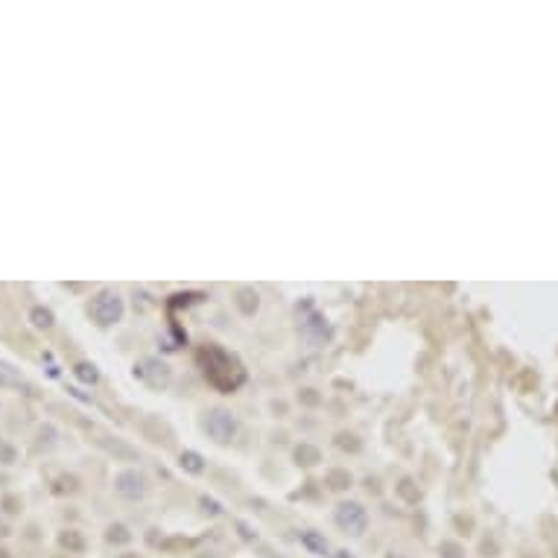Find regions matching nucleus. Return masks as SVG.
<instances>
[{"label":"nucleus","mask_w":558,"mask_h":558,"mask_svg":"<svg viewBox=\"0 0 558 558\" xmlns=\"http://www.w3.org/2000/svg\"><path fill=\"white\" fill-rule=\"evenodd\" d=\"M196 362L202 368L205 380L223 395H231L245 383V368L240 365V360L213 343H208L196 351Z\"/></svg>","instance_id":"nucleus-1"},{"label":"nucleus","mask_w":558,"mask_h":558,"mask_svg":"<svg viewBox=\"0 0 558 558\" xmlns=\"http://www.w3.org/2000/svg\"><path fill=\"white\" fill-rule=\"evenodd\" d=\"M333 520H336L339 529H343L345 535H351V538H360V535H365V529H368V512H365L362 503H357V500L339 503L336 512H333Z\"/></svg>","instance_id":"nucleus-2"},{"label":"nucleus","mask_w":558,"mask_h":558,"mask_svg":"<svg viewBox=\"0 0 558 558\" xmlns=\"http://www.w3.org/2000/svg\"><path fill=\"white\" fill-rule=\"evenodd\" d=\"M205 430H208V436H210L213 442L228 445V442L237 436V418H234V412H228V410H210L208 418H205Z\"/></svg>","instance_id":"nucleus-3"},{"label":"nucleus","mask_w":558,"mask_h":558,"mask_svg":"<svg viewBox=\"0 0 558 558\" xmlns=\"http://www.w3.org/2000/svg\"><path fill=\"white\" fill-rule=\"evenodd\" d=\"M91 316H94L100 325H114L123 319V298L111 290L100 293L94 301H91Z\"/></svg>","instance_id":"nucleus-4"},{"label":"nucleus","mask_w":558,"mask_h":558,"mask_svg":"<svg viewBox=\"0 0 558 558\" xmlns=\"http://www.w3.org/2000/svg\"><path fill=\"white\" fill-rule=\"evenodd\" d=\"M135 377L143 380L146 386H155V389H161L170 383V365L161 362V360H143L135 365Z\"/></svg>","instance_id":"nucleus-5"},{"label":"nucleus","mask_w":558,"mask_h":558,"mask_svg":"<svg viewBox=\"0 0 558 558\" xmlns=\"http://www.w3.org/2000/svg\"><path fill=\"white\" fill-rule=\"evenodd\" d=\"M114 488H117L120 497H126V500H141L143 494H146V480H143V474H138V471H120V474L114 477Z\"/></svg>","instance_id":"nucleus-6"},{"label":"nucleus","mask_w":558,"mask_h":558,"mask_svg":"<svg viewBox=\"0 0 558 558\" xmlns=\"http://www.w3.org/2000/svg\"><path fill=\"white\" fill-rule=\"evenodd\" d=\"M298 541H301V547L304 549H310L313 555H322V558H330V547H328V541L319 535V532H298Z\"/></svg>","instance_id":"nucleus-7"},{"label":"nucleus","mask_w":558,"mask_h":558,"mask_svg":"<svg viewBox=\"0 0 558 558\" xmlns=\"http://www.w3.org/2000/svg\"><path fill=\"white\" fill-rule=\"evenodd\" d=\"M234 304L240 307V313L243 316H255V310H258V293L255 290H240L237 293V298H234Z\"/></svg>","instance_id":"nucleus-8"},{"label":"nucleus","mask_w":558,"mask_h":558,"mask_svg":"<svg viewBox=\"0 0 558 558\" xmlns=\"http://www.w3.org/2000/svg\"><path fill=\"white\" fill-rule=\"evenodd\" d=\"M178 465H181V468L188 471V474H202V471H205V459H202L196 450H184V453L178 456Z\"/></svg>","instance_id":"nucleus-9"},{"label":"nucleus","mask_w":558,"mask_h":558,"mask_svg":"<svg viewBox=\"0 0 558 558\" xmlns=\"http://www.w3.org/2000/svg\"><path fill=\"white\" fill-rule=\"evenodd\" d=\"M295 459H298V465H316L322 456H319V450L313 447V445H301V447H295Z\"/></svg>","instance_id":"nucleus-10"},{"label":"nucleus","mask_w":558,"mask_h":558,"mask_svg":"<svg viewBox=\"0 0 558 558\" xmlns=\"http://www.w3.org/2000/svg\"><path fill=\"white\" fill-rule=\"evenodd\" d=\"M73 375L82 380V383H97V368L91 365V362H79V365H73Z\"/></svg>","instance_id":"nucleus-11"},{"label":"nucleus","mask_w":558,"mask_h":558,"mask_svg":"<svg viewBox=\"0 0 558 558\" xmlns=\"http://www.w3.org/2000/svg\"><path fill=\"white\" fill-rule=\"evenodd\" d=\"M328 485H330L333 491H343V488L351 485V474H348V471H330V474H328Z\"/></svg>","instance_id":"nucleus-12"},{"label":"nucleus","mask_w":558,"mask_h":558,"mask_svg":"<svg viewBox=\"0 0 558 558\" xmlns=\"http://www.w3.org/2000/svg\"><path fill=\"white\" fill-rule=\"evenodd\" d=\"M29 319H33V325L41 328V330H47L53 325V313H50V310H44V307H36L33 313H29Z\"/></svg>","instance_id":"nucleus-13"},{"label":"nucleus","mask_w":558,"mask_h":558,"mask_svg":"<svg viewBox=\"0 0 558 558\" xmlns=\"http://www.w3.org/2000/svg\"><path fill=\"white\" fill-rule=\"evenodd\" d=\"M111 544H126V541H132V532L126 529V526H111V529H108V535H106Z\"/></svg>","instance_id":"nucleus-14"},{"label":"nucleus","mask_w":558,"mask_h":558,"mask_svg":"<svg viewBox=\"0 0 558 558\" xmlns=\"http://www.w3.org/2000/svg\"><path fill=\"white\" fill-rule=\"evenodd\" d=\"M439 555H442V558H462L465 549H462L456 541H442V544H439Z\"/></svg>","instance_id":"nucleus-15"},{"label":"nucleus","mask_w":558,"mask_h":558,"mask_svg":"<svg viewBox=\"0 0 558 558\" xmlns=\"http://www.w3.org/2000/svg\"><path fill=\"white\" fill-rule=\"evenodd\" d=\"M15 383H21V377L15 375V368L6 365V362H0V386H15Z\"/></svg>","instance_id":"nucleus-16"},{"label":"nucleus","mask_w":558,"mask_h":558,"mask_svg":"<svg viewBox=\"0 0 558 558\" xmlns=\"http://www.w3.org/2000/svg\"><path fill=\"white\" fill-rule=\"evenodd\" d=\"M61 547H68V549H82L85 541H82L76 532H65V535H61Z\"/></svg>","instance_id":"nucleus-17"},{"label":"nucleus","mask_w":558,"mask_h":558,"mask_svg":"<svg viewBox=\"0 0 558 558\" xmlns=\"http://www.w3.org/2000/svg\"><path fill=\"white\" fill-rule=\"evenodd\" d=\"M298 397L304 400V404H310V407H316V404H319V395H316L313 389H304V392H301Z\"/></svg>","instance_id":"nucleus-18"},{"label":"nucleus","mask_w":558,"mask_h":558,"mask_svg":"<svg viewBox=\"0 0 558 558\" xmlns=\"http://www.w3.org/2000/svg\"><path fill=\"white\" fill-rule=\"evenodd\" d=\"M0 459H4V462H15V447L0 442Z\"/></svg>","instance_id":"nucleus-19"},{"label":"nucleus","mask_w":558,"mask_h":558,"mask_svg":"<svg viewBox=\"0 0 558 558\" xmlns=\"http://www.w3.org/2000/svg\"><path fill=\"white\" fill-rule=\"evenodd\" d=\"M202 506H205V512H210V514H220V512H223L220 503H213V500H208V497H202Z\"/></svg>","instance_id":"nucleus-20"},{"label":"nucleus","mask_w":558,"mask_h":558,"mask_svg":"<svg viewBox=\"0 0 558 558\" xmlns=\"http://www.w3.org/2000/svg\"><path fill=\"white\" fill-rule=\"evenodd\" d=\"M330 558H354V552H348V549H339V552H333Z\"/></svg>","instance_id":"nucleus-21"},{"label":"nucleus","mask_w":558,"mask_h":558,"mask_svg":"<svg viewBox=\"0 0 558 558\" xmlns=\"http://www.w3.org/2000/svg\"><path fill=\"white\" fill-rule=\"evenodd\" d=\"M120 558H135V555H132V552H126V555H120Z\"/></svg>","instance_id":"nucleus-22"},{"label":"nucleus","mask_w":558,"mask_h":558,"mask_svg":"<svg viewBox=\"0 0 558 558\" xmlns=\"http://www.w3.org/2000/svg\"><path fill=\"white\" fill-rule=\"evenodd\" d=\"M386 558H404V555H395V552H392V555H386Z\"/></svg>","instance_id":"nucleus-23"}]
</instances>
